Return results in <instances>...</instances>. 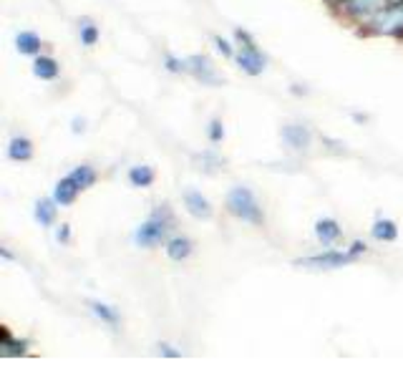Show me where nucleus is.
<instances>
[{
  "mask_svg": "<svg viewBox=\"0 0 403 378\" xmlns=\"http://www.w3.org/2000/svg\"><path fill=\"white\" fill-rule=\"evenodd\" d=\"M78 35H81V46H86V48H93L98 43V26L91 18H81L78 21Z\"/></svg>",
  "mask_w": 403,
  "mask_h": 378,
  "instance_id": "22",
  "label": "nucleus"
},
{
  "mask_svg": "<svg viewBox=\"0 0 403 378\" xmlns=\"http://www.w3.org/2000/svg\"><path fill=\"white\" fill-rule=\"evenodd\" d=\"M78 192H81V187H78L71 177H63V179L56 182V187H53V199H56L61 207H71V204L76 202Z\"/></svg>",
  "mask_w": 403,
  "mask_h": 378,
  "instance_id": "15",
  "label": "nucleus"
},
{
  "mask_svg": "<svg viewBox=\"0 0 403 378\" xmlns=\"http://www.w3.org/2000/svg\"><path fill=\"white\" fill-rule=\"evenodd\" d=\"M15 48L21 56H41V48H43V41L41 35L33 33V30H21V33L15 35Z\"/></svg>",
  "mask_w": 403,
  "mask_h": 378,
  "instance_id": "13",
  "label": "nucleus"
},
{
  "mask_svg": "<svg viewBox=\"0 0 403 378\" xmlns=\"http://www.w3.org/2000/svg\"><path fill=\"white\" fill-rule=\"evenodd\" d=\"M89 308H91V313L96 315L98 321H104L106 325H114V328H116L118 323H121V315H118V310L114 308V305H106V303H101V300H89Z\"/></svg>",
  "mask_w": 403,
  "mask_h": 378,
  "instance_id": "20",
  "label": "nucleus"
},
{
  "mask_svg": "<svg viewBox=\"0 0 403 378\" xmlns=\"http://www.w3.org/2000/svg\"><path fill=\"white\" fill-rule=\"evenodd\" d=\"M164 252H167L169 260H174V262H181V260H187L189 255L195 252V242H192L187 235H174V237L167 240Z\"/></svg>",
  "mask_w": 403,
  "mask_h": 378,
  "instance_id": "10",
  "label": "nucleus"
},
{
  "mask_svg": "<svg viewBox=\"0 0 403 378\" xmlns=\"http://www.w3.org/2000/svg\"><path fill=\"white\" fill-rule=\"evenodd\" d=\"M28 353V341H15L10 336V330L3 328V338H0V356L3 358H15Z\"/></svg>",
  "mask_w": 403,
  "mask_h": 378,
  "instance_id": "19",
  "label": "nucleus"
},
{
  "mask_svg": "<svg viewBox=\"0 0 403 378\" xmlns=\"http://www.w3.org/2000/svg\"><path fill=\"white\" fill-rule=\"evenodd\" d=\"M164 69H167L169 73H189V63H187V58H177V56H172V53H167V56H164Z\"/></svg>",
  "mask_w": 403,
  "mask_h": 378,
  "instance_id": "23",
  "label": "nucleus"
},
{
  "mask_svg": "<svg viewBox=\"0 0 403 378\" xmlns=\"http://www.w3.org/2000/svg\"><path fill=\"white\" fill-rule=\"evenodd\" d=\"M202 161L207 164V167H204L207 172H212L215 167H222V159H220V156H215L212 152H204V154H202Z\"/></svg>",
  "mask_w": 403,
  "mask_h": 378,
  "instance_id": "27",
  "label": "nucleus"
},
{
  "mask_svg": "<svg viewBox=\"0 0 403 378\" xmlns=\"http://www.w3.org/2000/svg\"><path fill=\"white\" fill-rule=\"evenodd\" d=\"M0 255H3V260H13V255H10L8 250H0Z\"/></svg>",
  "mask_w": 403,
  "mask_h": 378,
  "instance_id": "32",
  "label": "nucleus"
},
{
  "mask_svg": "<svg viewBox=\"0 0 403 378\" xmlns=\"http://www.w3.org/2000/svg\"><path fill=\"white\" fill-rule=\"evenodd\" d=\"M56 240L61 242V245H69L71 242V224H58V230H56Z\"/></svg>",
  "mask_w": 403,
  "mask_h": 378,
  "instance_id": "26",
  "label": "nucleus"
},
{
  "mask_svg": "<svg viewBox=\"0 0 403 378\" xmlns=\"http://www.w3.org/2000/svg\"><path fill=\"white\" fill-rule=\"evenodd\" d=\"M292 93H307V89H300V86L295 84V86H292Z\"/></svg>",
  "mask_w": 403,
  "mask_h": 378,
  "instance_id": "31",
  "label": "nucleus"
},
{
  "mask_svg": "<svg viewBox=\"0 0 403 378\" xmlns=\"http://www.w3.org/2000/svg\"><path fill=\"white\" fill-rule=\"evenodd\" d=\"M126 177H129V184H132L134 189H146V187H152L154 184L156 172H154L149 164H134Z\"/></svg>",
  "mask_w": 403,
  "mask_h": 378,
  "instance_id": "17",
  "label": "nucleus"
},
{
  "mask_svg": "<svg viewBox=\"0 0 403 378\" xmlns=\"http://www.w3.org/2000/svg\"><path fill=\"white\" fill-rule=\"evenodd\" d=\"M348 252H350V255H353V258L358 260V258H361V255H366V252H368V245H366L363 240H355L353 245L348 247Z\"/></svg>",
  "mask_w": 403,
  "mask_h": 378,
  "instance_id": "28",
  "label": "nucleus"
},
{
  "mask_svg": "<svg viewBox=\"0 0 403 378\" xmlns=\"http://www.w3.org/2000/svg\"><path fill=\"white\" fill-rule=\"evenodd\" d=\"M187 63H189V73H192L202 86H212V89H215V86L224 84V78L217 73L215 61H212L207 53H195V56L187 58Z\"/></svg>",
  "mask_w": 403,
  "mask_h": 378,
  "instance_id": "7",
  "label": "nucleus"
},
{
  "mask_svg": "<svg viewBox=\"0 0 403 378\" xmlns=\"http://www.w3.org/2000/svg\"><path fill=\"white\" fill-rule=\"evenodd\" d=\"M363 35H391V38H403V3L398 6H386L383 10L370 18L368 26L361 28Z\"/></svg>",
  "mask_w": 403,
  "mask_h": 378,
  "instance_id": "3",
  "label": "nucleus"
},
{
  "mask_svg": "<svg viewBox=\"0 0 403 378\" xmlns=\"http://www.w3.org/2000/svg\"><path fill=\"white\" fill-rule=\"evenodd\" d=\"M207 139L212 141V144H220V141L224 139V124L220 119H212L207 126Z\"/></svg>",
  "mask_w": 403,
  "mask_h": 378,
  "instance_id": "24",
  "label": "nucleus"
},
{
  "mask_svg": "<svg viewBox=\"0 0 403 378\" xmlns=\"http://www.w3.org/2000/svg\"><path fill=\"white\" fill-rule=\"evenodd\" d=\"M283 141L287 147L298 149V152H305L313 144V134L305 124H287L283 126Z\"/></svg>",
  "mask_w": 403,
  "mask_h": 378,
  "instance_id": "8",
  "label": "nucleus"
},
{
  "mask_svg": "<svg viewBox=\"0 0 403 378\" xmlns=\"http://www.w3.org/2000/svg\"><path fill=\"white\" fill-rule=\"evenodd\" d=\"M388 6L386 0H346L343 6H338L343 10L348 21L355 23V26H368L370 18H373L378 10Z\"/></svg>",
  "mask_w": 403,
  "mask_h": 378,
  "instance_id": "6",
  "label": "nucleus"
},
{
  "mask_svg": "<svg viewBox=\"0 0 403 378\" xmlns=\"http://www.w3.org/2000/svg\"><path fill=\"white\" fill-rule=\"evenodd\" d=\"M184 207H187L189 215L197 219H209L215 215L212 202H209L202 192H197V189H187V192H184Z\"/></svg>",
  "mask_w": 403,
  "mask_h": 378,
  "instance_id": "9",
  "label": "nucleus"
},
{
  "mask_svg": "<svg viewBox=\"0 0 403 378\" xmlns=\"http://www.w3.org/2000/svg\"><path fill=\"white\" fill-rule=\"evenodd\" d=\"M355 262V258L350 252H335V250H325L320 255H310V258H300L295 260L292 265L295 267H313V270H338V267H346Z\"/></svg>",
  "mask_w": 403,
  "mask_h": 378,
  "instance_id": "5",
  "label": "nucleus"
},
{
  "mask_svg": "<svg viewBox=\"0 0 403 378\" xmlns=\"http://www.w3.org/2000/svg\"><path fill=\"white\" fill-rule=\"evenodd\" d=\"M215 46H217V51L222 53L224 58H235L237 53H235V48L230 46V41H224L222 35H215Z\"/></svg>",
  "mask_w": 403,
  "mask_h": 378,
  "instance_id": "25",
  "label": "nucleus"
},
{
  "mask_svg": "<svg viewBox=\"0 0 403 378\" xmlns=\"http://www.w3.org/2000/svg\"><path fill=\"white\" fill-rule=\"evenodd\" d=\"M370 235L378 242H396L398 240V224L388 217H378L370 227Z\"/></svg>",
  "mask_w": 403,
  "mask_h": 378,
  "instance_id": "18",
  "label": "nucleus"
},
{
  "mask_svg": "<svg viewBox=\"0 0 403 378\" xmlns=\"http://www.w3.org/2000/svg\"><path fill=\"white\" fill-rule=\"evenodd\" d=\"M235 38H237V43H240V53L235 56L237 66H240L247 76H260V73L267 69V56H265L262 51L258 48L255 38H252L247 30L237 28Z\"/></svg>",
  "mask_w": 403,
  "mask_h": 378,
  "instance_id": "4",
  "label": "nucleus"
},
{
  "mask_svg": "<svg viewBox=\"0 0 403 378\" xmlns=\"http://www.w3.org/2000/svg\"><path fill=\"white\" fill-rule=\"evenodd\" d=\"M33 217L35 222L41 224V227H51V224H56L58 219V202L53 197H43L35 202V210H33Z\"/></svg>",
  "mask_w": 403,
  "mask_h": 378,
  "instance_id": "12",
  "label": "nucleus"
},
{
  "mask_svg": "<svg viewBox=\"0 0 403 378\" xmlns=\"http://www.w3.org/2000/svg\"><path fill=\"white\" fill-rule=\"evenodd\" d=\"M224 207L230 212L232 217L242 219V222L250 224H265V212L260 207L258 197L252 195V189L247 187H232L227 192V199H224Z\"/></svg>",
  "mask_w": 403,
  "mask_h": 378,
  "instance_id": "2",
  "label": "nucleus"
},
{
  "mask_svg": "<svg viewBox=\"0 0 403 378\" xmlns=\"http://www.w3.org/2000/svg\"><path fill=\"white\" fill-rule=\"evenodd\" d=\"M8 159L10 161H30L33 159V141L28 136H13L8 144Z\"/></svg>",
  "mask_w": 403,
  "mask_h": 378,
  "instance_id": "16",
  "label": "nucleus"
},
{
  "mask_svg": "<svg viewBox=\"0 0 403 378\" xmlns=\"http://www.w3.org/2000/svg\"><path fill=\"white\" fill-rule=\"evenodd\" d=\"M159 353H161V356H167V358H179L181 356L179 350H174L169 343H159Z\"/></svg>",
  "mask_w": 403,
  "mask_h": 378,
  "instance_id": "29",
  "label": "nucleus"
},
{
  "mask_svg": "<svg viewBox=\"0 0 403 378\" xmlns=\"http://www.w3.org/2000/svg\"><path fill=\"white\" fill-rule=\"evenodd\" d=\"M343 235V227L338 224V219L333 217H323L315 222V237H318L320 245H333V242H338Z\"/></svg>",
  "mask_w": 403,
  "mask_h": 378,
  "instance_id": "11",
  "label": "nucleus"
},
{
  "mask_svg": "<svg viewBox=\"0 0 403 378\" xmlns=\"http://www.w3.org/2000/svg\"><path fill=\"white\" fill-rule=\"evenodd\" d=\"M71 132H73V134H84L86 132V119L76 116V119L71 121Z\"/></svg>",
  "mask_w": 403,
  "mask_h": 378,
  "instance_id": "30",
  "label": "nucleus"
},
{
  "mask_svg": "<svg viewBox=\"0 0 403 378\" xmlns=\"http://www.w3.org/2000/svg\"><path fill=\"white\" fill-rule=\"evenodd\" d=\"M69 177L78 184V187H81V192H84V189H91L93 184H96V179H98L96 169L91 167V164H78V167L73 169Z\"/></svg>",
  "mask_w": 403,
  "mask_h": 378,
  "instance_id": "21",
  "label": "nucleus"
},
{
  "mask_svg": "<svg viewBox=\"0 0 403 378\" xmlns=\"http://www.w3.org/2000/svg\"><path fill=\"white\" fill-rule=\"evenodd\" d=\"M172 224H174L172 210H169L167 204H161V207H156V210L152 212V217L136 227L134 242L139 247H146V250H152V247H156V245H167Z\"/></svg>",
  "mask_w": 403,
  "mask_h": 378,
  "instance_id": "1",
  "label": "nucleus"
},
{
  "mask_svg": "<svg viewBox=\"0 0 403 378\" xmlns=\"http://www.w3.org/2000/svg\"><path fill=\"white\" fill-rule=\"evenodd\" d=\"M58 73H61V63L53 56H35L33 61V76L41 78V81H56Z\"/></svg>",
  "mask_w": 403,
  "mask_h": 378,
  "instance_id": "14",
  "label": "nucleus"
}]
</instances>
